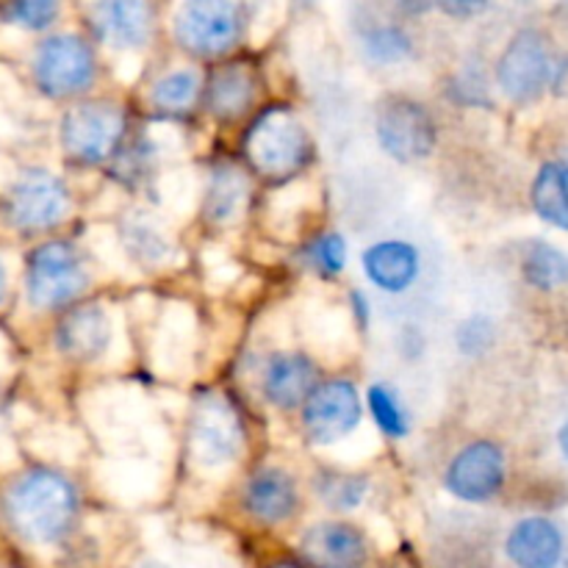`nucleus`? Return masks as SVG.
I'll list each match as a JSON object with an SVG mask.
<instances>
[{
  "label": "nucleus",
  "mask_w": 568,
  "mask_h": 568,
  "mask_svg": "<svg viewBox=\"0 0 568 568\" xmlns=\"http://www.w3.org/2000/svg\"><path fill=\"white\" fill-rule=\"evenodd\" d=\"M61 0H6V20L28 31H44L59 17Z\"/></svg>",
  "instance_id": "nucleus-31"
},
{
  "label": "nucleus",
  "mask_w": 568,
  "mask_h": 568,
  "mask_svg": "<svg viewBox=\"0 0 568 568\" xmlns=\"http://www.w3.org/2000/svg\"><path fill=\"white\" fill-rule=\"evenodd\" d=\"M244 150L261 175L286 178L308 164L314 148L303 120H297V114L286 105H272L253 122L244 139Z\"/></svg>",
  "instance_id": "nucleus-2"
},
{
  "label": "nucleus",
  "mask_w": 568,
  "mask_h": 568,
  "mask_svg": "<svg viewBox=\"0 0 568 568\" xmlns=\"http://www.w3.org/2000/svg\"><path fill=\"white\" fill-rule=\"evenodd\" d=\"M555 78V61L547 39L532 28L516 33L497 61V83L514 103H532Z\"/></svg>",
  "instance_id": "nucleus-9"
},
{
  "label": "nucleus",
  "mask_w": 568,
  "mask_h": 568,
  "mask_svg": "<svg viewBox=\"0 0 568 568\" xmlns=\"http://www.w3.org/2000/svg\"><path fill=\"white\" fill-rule=\"evenodd\" d=\"M505 555L516 568H558L564 560V532L544 516H530L510 527Z\"/></svg>",
  "instance_id": "nucleus-18"
},
{
  "label": "nucleus",
  "mask_w": 568,
  "mask_h": 568,
  "mask_svg": "<svg viewBox=\"0 0 568 568\" xmlns=\"http://www.w3.org/2000/svg\"><path fill=\"white\" fill-rule=\"evenodd\" d=\"M247 178L236 166L222 164L211 172L209 189H205V216L211 222H231L247 200Z\"/></svg>",
  "instance_id": "nucleus-22"
},
{
  "label": "nucleus",
  "mask_w": 568,
  "mask_h": 568,
  "mask_svg": "<svg viewBox=\"0 0 568 568\" xmlns=\"http://www.w3.org/2000/svg\"><path fill=\"white\" fill-rule=\"evenodd\" d=\"M438 3L453 17H475L486 9L488 0H438Z\"/></svg>",
  "instance_id": "nucleus-33"
},
{
  "label": "nucleus",
  "mask_w": 568,
  "mask_h": 568,
  "mask_svg": "<svg viewBox=\"0 0 568 568\" xmlns=\"http://www.w3.org/2000/svg\"><path fill=\"white\" fill-rule=\"evenodd\" d=\"M242 17L233 0H183L175 14V39L186 53L216 59L236 48Z\"/></svg>",
  "instance_id": "nucleus-7"
},
{
  "label": "nucleus",
  "mask_w": 568,
  "mask_h": 568,
  "mask_svg": "<svg viewBox=\"0 0 568 568\" xmlns=\"http://www.w3.org/2000/svg\"><path fill=\"white\" fill-rule=\"evenodd\" d=\"M366 281L383 294H405L422 272V255L405 239H383L369 244L361 255Z\"/></svg>",
  "instance_id": "nucleus-15"
},
{
  "label": "nucleus",
  "mask_w": 568,
  "mask_h": 568,
  "mask_svg": "<svg viewBox=\"0 0 568 568\" xmlns=\"http://www.w3.org/2000/svg\"><path fill=\"white\" fill-rule=\"evenodd\" d=\"M94 53L75 33H55L44 39L33 55V81L39 92L53 100L75 98L94 83Z\"/></svg>",
  "instance_id": "nucleus-5"
},
{
  "label": "nucleus",
  "mask_w": 568,
  "mask_h": 568,
  "mask_svg": "<svg viewBox=\"0 0 568 568\" xmlns=\"http://www.w3.org/2000/svg\"><path fill=\"white\" fill-rule=\"evenodd\" d=\"M558 447H560V455L568 460V422H564V427L558 430Z\"/></svg>",
  "instance_id": "nucleus-36"
},
{
  "label": "nucleus",
  "mask_w": 568,
  "mask_h": 568,
  "mask_svg": "<svg viewBox=\"0 0 568 568\" xmlns=\"http://www.w3.org/2000/svg\"><path fill=\"white\" fill-rule=\"evenodd\" d=\"M505 477H508V464L503 447L488 438H477L453 455L444 471V488L458 503L483 505L503 491Z\"/></svg>",
  "instance_id": "nucleus-11"
},
{
  "label": "nucleus",
  "mask_w": 568,
  "mask_h": 568,
  "mask_svg": "<svg viewBox=\"0 0 568 568\" xmlns=\"http://www.w3.org/2000/svg\"><path fill=\"white\" fill-rule=\"evenodd\" d=\"M316 388V364L305 353L283 349L272 353L261 369V392L277 410L303 408L308 394Z\"/></svg>",
  "instance_id": "nucleus-14"
},
{
  "label": "nucleus",
  "mask_w": 568,
  "mask_h": 568,
  "mask_svg": "<svg viewBox=\"0 0 568 568\" xmlns=\"http://www.w3.org/2000/svg\"><path fill=\"white\" fill-rule=\"evenodd\" d=\"M6 214L20 231H50L70 214V192L48 170H28L11 183L6 194Z\"/></svg>",
  "instance_id": "nucleus-12"
},
{
  "label": "nucleus",
  "mask_w": 568,
  "mask_h": 568,
  "mask_svg": "<svg viewBox=\"0 0 568 568\" xmlns=\"http://www.w3.org/2000/svg\"><path fill=\"white\" fill-rule=\"evenodd\" d=\"M6 286H9V275H6V264L3 258H0V303H3L6 297Z\"/></svg>",
  "instance_id": "nucleus-37"
},
{
  "label": "nucleus",
  "mask_w": 568,
  "mask_h": 568,
  "mask_svg": "<svg viewBox=\"0 0 568 568\" xmlns=\"http://www.w3.org/2000/svg\"><path fill=\"white\" fill-rule=\"evenodd\" d=\"M300 3H311V0H300Z\"/></svg>",
  "instance_id": "nucleus-40"
},
{
  "label": "nucleus",
  "mask_w": 568,
  "mask_h": 568,
  "mask_svg": "<svg viewBox=\"0 0 568 568\" xmlns=\"http://www.w3.org/2000/svg\"><path fill=\"white\" fill-rule=\"evenodd\" d=\"M366 408H369L372 422L377 425V430L388 438H408L414 430V422H410L408 408L399 399L397 388L386 386V383H375L366 392Z\"/></svg>",
  "instance_id": "nucleus-26"
},
{
  "label": "nucleus",
  "mask_w": 568,
  "mask_h": 568,
  "mask_svg": "<svg viewBox=\"0 0 568 568\" xmlns=\"http://www.w3.org/2000/svg\"><path fill=\"white\" fill-rule=\"evenodd\" d=\"M111 316L100 305H81L67 311L55 327V347L72 361H98L111 347Z\"/></svg>",
  "instance_id": "nucleus-17"
},
{
  "label": "nucleus",
  "mask_w": 568,
  "mask_h": 568,
  "mask_svg": "<svg viewBox=\"0 0 568 568\" xmlns=\"http://www.w3.org/2000/svg\"><path fill=\"white\" fill-rule=\"evenodd\" d=\"M125 136V111L116 103H81L61 120V148L78 164L111 159Z\"/></svg>",
  "instance_id": "nucleus-6"
},
{
  "label": "nucleus",
  "mask_w": 568,
  "mask_h": 568,
  "mask_svg": "<svg viewBox=\"0 0 568 568\" xmlns=\"http://www.w3.org/2000/svg\"><path fill=\"white\" fill-rule=\"evenodd\" d=\"M349 308H353L355 320H358L361 327L369 325L372 308H369V300H366L364 292H353V294H349Z\"/></svg>",
  "instance_id": "nucleus-35"
},
{
  "label": "nucleus",
  "mask_w": 568,
  "mask_h": 568,
  "mask_svg": "<svg viewBox=\"0 0 568 568\" xmlns=\"http://www.w3.org/2000/svg\"><path fill=\"white\" fill-rule=\"evenodd\" d=\"M314 491L327 510L349 514L364 505L366 494H369V477L358 475V471L322 469L314 480Z\"/></svg>",
  "instance_id": "nucleus-24"
},
{
  "label": "nucleus",
  "mask_w": 568,
  "mask_h": 568,
  "mask_svg": "<svg viewBox=\"0 0 568 568\" xmlns=\"http://www.w3.org/2000/svg\"><path fill=\"white\" fill-rule=\"evenodd\" d=\"M272 568H303V566H297V564H277V566H272Z\"/></svg>",
  "instance_id": "nucleus-38"
},
{
  "label": "nucleus",
  "mask_w": 568,
  "mask_h": 568,
  "mask_svg": "<svg viewBox=\"0 0 568 568\" xmlns=\"http://www.w3.org/2000/svg\"><path fill=\"white\" fill-rule=\"evenodd\" d=\"M200 94V75L194 70H175L166 72L164 78H159L150 92V100L159 111L166 114H181V111L192 109V103Z\"/></svg>",
  "instance_id": "nucleus-28"
},
{
  "label": "nucleus",
  "mask_w": 568,
  "mask_h": 568,
  "mask_svg": "<svg viewBox=\"0 0 568 568\" xmlns=\"http://www.w3.org/2000/svg\"><path fill=\"white\" fill-rule=\"evenodd\" d=\"M364 419L358 388L349 381L316 383L303 403V433L316 447H333L358 430Z\"/></svg>",
  "instance_id": "nucleus-10"
},
{
  "label": "nucleus",
  "mask_w": 568,
  "mask_h": 568,
  "mask_svg": "<svg viewBox=\"0 0 568 568\" xmlns=\"http://www.w3.org/2000/svg\"><path fill=\"white\" fill-rule=\"evenodd\" d=\"M305 261H308L311 270L320 272L322 277L342 275L344 266H347V242H344L342 233H322V236L308 242V247H305Z\"/></svg>",
  "instance_id": "nucleus-30"
},
{
  "label": "nucleus",
  "mask_w": 568,
  "mask_h": 568,
  "mask_svg": "<svg viewBox=\"0 0 568 568\" xmlns=\"http://www.w3.org/2000/svg\"><path fill=\"white\" fill-rule=\"evenodd\" d=\"M530 200L536 214L547 225L558 227V231H568V172L564 164L547 161L538 170L530 189Z\"/></svg>",
  "instance_id": "nucleus-21"
},
{
  "label": "nucleus",
  "mask_w": 568,
  "mask_h": 568,
  "mask_svg": "<svg viewBox=\"0 0 568 568\" xmlns=\"http://www.w3.org/2000/svg\"><path fill=\"white\" fill-rule=\"evenodd\" d=\"M242 503L261 525H283L300 508L297 480L283 466H261L244 486Z\"/></svg>",
  "instance_id": "nucleus-16"
},
{
  "label": "nucleus",
  "mask_w": 568,
  "mask_h": 568,
  "mask_svg": "<svg viewBox=\"0 0 568 568\" xmlns=\"http://www.w3.org/2000/svg\"><path fill=\"white\" fill-rule=\"evenodd\" d=\"M361 44H364L366 59L375 61L381 67L399 64V61L410 59L414 55V42H410L408 33L403 31L394 22H377L369 26L361 33Z\"/></svg>",
  "instance_id": "nucleus-27"
},
{
  "label": "nucleus",
  "mask_w": 568,
  "mask_h": 568,
  "mask_svg": "<svg viewBox=\"0 0 568 568\" xmlns=\"http://www.w3.org/2000/svg\"><path fill=\"white\" fill-rule=\"evenodd\" d=\"M300 552L311 568H366L369 541L349 521H320L300 538Z\"/></svg>",
  "instance_id": "nucleus-13"
},
{
  "label": "nucleus",
  "mask_w": 568,
  "mask_h": 568,
  "mask_svg": "<svg viewBox=\"0 0 568 568\" xmlns=\"http://www.w3.org/2000/svg\"><path fill=\"white\" fill-rule=\"evenodd\" d=\"M566 172H568V166H566Z\"/></svg>",
  "instance_id": "nucleus-41"
},
{
  "label": "nucleus",
  "mask_w": 568,
  "mask_h": 568,
  "mask_svg": "<svg viewBox=\"0 0 568 568\" xmlns=\"http://www.w3.org/2000/svg\"><path fill=\"white\" fill-rule=\"evenodd\" d=\"M122 242H125L128 255L142 266H155L172 253V244L166 233L161 231L159 222L144 211L131 214V220L122 225Z\"/></svg>",
  "instance_id": "nucleus-23"
},
{
  "label": "nucleus",
  "mask_w": 568,
  "mask_h": 568,
  "mask_svg": "<svg viewBox=\"0 0 568 568\" xmlns=\"http://www.w3.org/2000/svg\"><path fill=\"white\" fill-rule=\"evenodd\" d=\"M521 275L530 286L552 292L568 281V255L549 242H532L521 258Z\"/></svg>",
  "instance_id": "nucleus-25"
},
{
  "label": "nucleus",
  "mask_w": 568,
  "mask_h": 568,
  "mask_svg": "<svg viewBox=\"0 0 568 568\" xmlns=\"http://www.w3.org/2000/svg\"><path fill=\"white\" fill-rule=\"evenodd\" d=\"M3 514L11 530L33 547H53L70 536L78 516V491L55 469L22 471L3 494Z\"/></svg>",
  "instance_id": "nucleus-1"
},
{
  "label": "nucleus",
  "mask_w": 568,
  "mask_h": 568,
  "mask_svg": "<svg viewBox=\"0 0 568 568\" xmlns=\"http://www.w3.org/2000/svg\"><path fill=\"white\" fill-rule=\"evenodd\" d=\"M92 17L100 37L122 50L142 48L153 28V11L148 0H98Z\"/></svg>",
  "instance_id": "nucleus-19"
},
{
  "label": "nucleus",
  "mask_w": 568,
  "mask_h": 568,
  "mask_svg": "<svg viewBox=\"0 0 568 568\" xmlns=\"http://www.w3.org/2000/svg\"><path fill=\"white\" fill-rule=\"evenodd\" d=\"M453 338L458 355H464V358H483L497 344V325H494L491 316L471 314L455 325Z\"/></svg>",
  "instance_id": "nucleus-29"
},
{
  "label": "nucleus",
  "mask_w": 568,
  "mask_h": 568,
  "mask_svg": "<svg viewBox=\"0 0 568 568\" xmlns=\"http://www.w3.org/2000/svg\"><path fill=\"white\" fill-rule=\"evenodd\" d=\"M394 347L403 361H419L427 353V336L419 325H403L394 338Z\"/></svg>",
  "instance_id": "nucleus-32"
},
{
  "label": "nucleus",
  "mask_w": 568,
  "mask_h": 568,
  "mask_svg": "<svg viewBox=\"0 0 568 568\" xmlns=\"http://www.w3.org/2000/svg\"><path fill=\"white\" fill-rule=\"evenodd\" d=\"M205 103L216 120H239L255 103V75L247 64H222L205 87Z\"/></svg>",
  "instance_id": "nucleus-20"
},
{
  "label": "nucleus",
  "mask_w": 568,
  "mask_h": 568,
  "mask_svg": "<svg viewBox=\"0 0 568 568\" xmlns=\"http://www.w3.org/2000/svg\"><path fill=\"white\" fill-rule=\"evenodd\" d=\"M386 6L397 14L405 17H416V14H425L430 9V0H386Z\"/></svg>",
  "instance_id": "nucleus-34"
},
{
  "label": "nucleus",
  "mask_w": 568,
  "mask_h": 568,
  "mask_svg": "<svg viewBox=\"0 0 568 568\" xmlns=\"http://www.w3.org/2000/svg\"><path fill=\"white\" fill-rule=\"evenodd\" d=\"M375 139L399 164L427 161L438 148V122L425 103L408 94H388L375 109Z\"/></svg>",
  "instance_id": "nucleus-3"
},
{
  "label": "nucleus",
  "mask_w": 568,
  "mask_h": 568,
  "mask_svg": "<svg viewBox=\"0 0 568 568\" xmlns=\"http://www.w3.org/2000/svg\"><path fill=\"white\" fill-rule=\"evenodd\" d=\"M144 568H164V566H161V564H155V560H150V564L144 566Z\"/></svg>",
  "instance_id": "nucleus-39"
},
{
  "label": "nucleus",
  "mask_w": 568,
  "mask_h": 568,
  "mask_svg": "<svg viewBox=\"0 0 568 568\" xmlns=\"http://www.w3.org/2000/svg\"><path fill=\"white\" fill-rule=\"evenodd\" d=\"M244 425L222 394L197 399L192 414V458L200 469H227L242 455Z\"/></svg>",
  "instance_id": "nucleus-8"
},
{
  "label": "nucleus",
  "mask_w": 568,
  "mask_h": 568,
  "mask_svg": "<svg viewBox=\"0 0 568 568\" xmlns=\"http://www.w3.org/2000/svg\"><path fill=\"white\" fill-rule=\"evenodd\" d=\"M87 288L81 253L70 242H44L31 250L26 264V294L33 308H64Z\"/></svg>",
  "instance_id": "nucleus-4"
}]
</instances>
